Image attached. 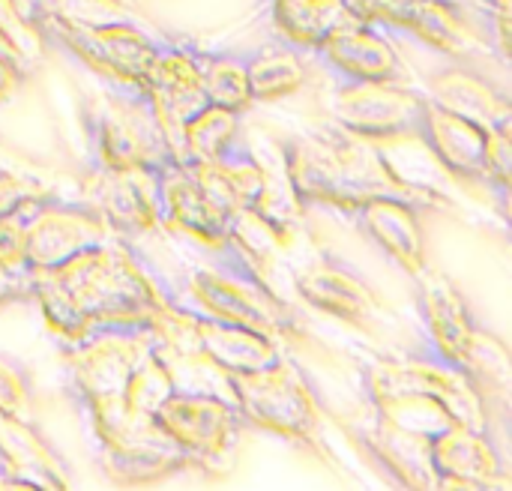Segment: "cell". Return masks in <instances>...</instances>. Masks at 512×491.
I'll list each match as a JSON object with an SVG mask.
<instances>
[{"instance_id": "cell-1", "label": "cell", "mask_w": 512, "mask_h": 491, "mask_svg": "<svg viewBox=\"0 0 512 491\" xmlns=\"http://www.w3.org/2000/svg\"><path fill=\"white\" fill-rule=\"evenodd\" d=\"M45 273L69 300L81 336L99 324H156L168 306V294L132 255V249L114 237L81 249L69 261Z\"/></svg>"}, {"instance_id": "cell-2", "label": "cell", "mask_w": 512, "mask_h": 491, "mask_svg": "<svg viewBox=\"0 0 512 491\" xmlns=\"http://www.w3.org/2000/svg\"><path fill=\"white\" fill-rule=\"evenodd\" d=\"M228 258L222 267H195L189 273V294L195 300L192 309L249 327L276 345L285 339H300L306 333L303 318L294 306H288L276 288L261 279L228 243Z\"/></svg>"}, {"instance_id": "cell-3", "label": "cell", "mask_w": 512, "mask_h": 491, "mask_svg": "<svg viewBox=\"0 0 512 491\" xmlns=\"http://www.w3.org/2000/svg\"><path fill=\"white\" fill-rule=\"evenodd\" d=\"M366 393L372 405L399 396H432L450 411L459 426L492 435L489 402L483 399L471 375L459 363L441 357L435 348L429 354L372 360L366 366Z\"/></svg>"}, {"instance_id": "cell-4", "label": "cell", "mask_w": 512, "mask_h": 491, "mask_svg": "<svg viewBox=\"0 0 512 491\" xmlns=\"http://www.w3.org/2000/svg\"><path fill=\"white\" fill-rule=\"evenodd\" d=\"M231 399L243 423L273 432L285 441L321 450V408L315 390L306 375L285 357L270 369L234 375Z\"/></svg>"}, {"instance_id": "cell-5", "label": "cell", "mask_w": 512, "mask_h": 491, "mask_svg": "<svg viewBox=\"0 0 512 491\" xmlns=\"http://www.w3.org/2000/svg\"><path fill=\"white\" fill-rule=\"evenodd\" d=\"M159 429L180 447L189 468L222 477L237 462L243 417L228 396L174 390L153 414Z\"/></svg>"}, {"instance_id": "cell-6", "label": "cell", "mask_w": 512, "mask_h": 491, "mask_svg": "<svg viewBox=\"0 0 512 491\" xmlns=\"http://www.w3.org/2000/svg\"><path fill=\"white\" fill-rule=\"evenodd\" d=\"M36 24L45 42H57L60 48L75 54L84 66H90L102 78L120 84L123 90H135V93L144 90L159 39L141 30L132 18L108 21L96 27L66 24L57 18H39Z\"/></svg>"}, {"instance_id": "cell-7", "label": "cell", "mask_w": 512, "mask_h": 491, "mask_svg": "<svg viewBox=\"0 0 512 491\" xmlns=\"http://www.w3.org/2000/svg\"><path fill=\"white\" fill-rule=\"evenodd\" d=\"M429 96L402 81H339L330 96L333 126L366 141L423 135Z\"/></svg>"}, {"instance_id": "cell-8", "label": "cell", "mask_w": 512, "mask_h": 491, "mask_svg": "<svg viewBox=\"0 0 512 491\" xmlns=\"http://www.w3.org/2000/svg\"><path fill=\"white\" fill-rule=\"evenodd\" d=\"M87 126L99 168H141L171 159L144 93L123 90V96H114L93 111Z\"/></svg>"}, {"instance_id": "cell-9", "label": "cell", "mask_w": 512, "mask_h": 491, "mask_svg": "<svg viewBox=\"0 0 512 491\" xmlns=\"http://www.w3.org/2000/svg\"><path fill=\"white\" fill-rule=\"evenodd\" d=\"M141 93L153 108V117L162 129L171 159L186 165L183 126L207 105L192 45L177 42V39H159L156 57H153V66Z\"/></svg>"}, {"instance_id": "cell-10", "label": "cell", "mask_w": 512, "mask_h": 491, "mask_svg": "<svg viewBox=\"0 0 512 491\" xmlns=\"http://www.w3.org/2000/svg\"><path fill=\"white\" fill-rule=\"evenodd\" d=\"M294 288L318 312L360 330H372L384 312L378 291L363 279V273L330 249H321L303 261L294 276Z\"/></svg>"}, {"instance_id": "cell-11", "label": "cell", "mask_w": 512, "mask_h": 491, "mask_svg": "<svg viewBox=\"0 0 512 491\" xmlns=\"http://www.w3.org/2000/svg\"><path fill=\"white\" fill-rule=\"evenodd\" d=\"M114 237L108 222L87 204H66L51 201L48 195L39 198L27 219L24 231V267L27 270H51L87 246Z\"/></svg>"}, {"instance_id": "cell-12", "label": "cell", "mask_w": 512, "mask_h": 491, "mask_svg": "<svg viewBox=\"0 0 512 491\" xmlns=\"http://www.w3.org/2000/svg\"><path fill=\"white\" fill-rule=\"evenodd\" d=\"M156 168H99L93 165L84 201L108 222L120 237H135L159 228V198H156Z\"/></svg>"}, {"instance_id": "cell-13", "label": "cell", "mask_w": 512, "mask_h": 491, "mask_svg": "<svg viewBox=\"0 0 512 491\" xmlns=\"http://www.w3.org/2000/svg\"><path fill=\"white\" fill-rule=\"evenodd\" d=\"M282 171L300 207L321 204L348 216L363 207L327 135H297L282 141Z\"/></svg>"}, {"instance_id": "cell-14", "label": "cell", "mask_w": 512, "mask_h": 491, "mask_svg": "<svg viewBox=\"0 0 512 491\" xmlns=\"http://www.w3.org/2000/svg\"><path fill=\"white\" fill-rule=\"evenodd\" d=\"M435 489H510L507 462L486 432L450 426L429 441Z\"/></svg>"}, {"instance_id": "cell-15", "label": "cell", "mask_w": 512, "mask_h": 491, "mask_svg": "<svg viewBox=\"0 0 512 491\" xmlns=\"http://www.w3.org/2000/svg\"><path fill=\"white\" fill-rule=\"evenodd\" d=\"M312 54L339 81H402L405 63L384 27L351 18L336 27Z\"/></svg>"}, {"instance_id": "cell-16", "label": "cell", "mask_w": 512, "mask_h": 491, "mask_svg": "<svg viewBox=\"0 0 512 491\" xmlns=\"http://www.w3.org/2000/svg\"><path fill=\"white\" fill-rule=\"evenodd\" d=\"M159 225L183 231L213 252L228 246V213H222L195 183L186 165L168 159L156 168Z\"/></svg>"}, {"instance_id": "cell-17", "label": "cell", "mask_w": 512, "mask_h": 491, "mask_svg": "<svg viewBox=\"0 0 512 491\" xmlns=\"http://www.w3.org/2000/svg\"><path fill=\"white\" fill-rule=\"evenodd\" d=\"M102 474H108L120 486H144L156 483L168 474H177L189 468L180 447L159 429L156 420H147L135 429H129L123 438L96 447Z\"/></svg>"}, {"instance_id": "cell-18", "label": "cell", "mask_w": 512, "mask_h": 491, "mask_svg": "<svg viewBox=\"0 0 512 491\" xmlns=\"http://www.w3.org/2000/svg\"><path fill=\"white\" fill-rule=\"evenodd\" d=\"M0 477L18 489H66L69 471L33 420L0 414Z\"/></svg>"}, {"instance_id": "cell-19", "label": "cell", "mask_w": 512, "mask_h": 491, "mask_svg": "<svg viewBox=\"0 0 512 491\" xmlns=\"http://www.w3.org/2000/svg\"><path fill=\"white\" fill-rule=\"evenodd\" d=\"M486 135L489 129L441 108L438 102H426V117H423V141L441 162V168L468 183H483L489 186L486 177Z\"/></svg>"}, {"instance_id": "cell-20", "label": "cell", "mask_w": 512, "mask_h": 491, "mask_svg": "<svg viewBox=\"0 0 512 491\" xmlns=\"http://www.w3.org/2000/svg\"><path fill=\"white\" fill-rule=\"evenodd\" d=\"M201 192L222 210H249L258 207L264 189H267V168L255 159L252 150L240 144V138L213 162H189L186 165Z\"/></svg>"}, {"instance_id": "cell-21", "label": "cell", "mask_w": 512, "mask_h": 491, "mask_svg": "<svg viewBox=\"0 0 512 491\" xmlns=\"http://www.w3.org/2000/svg\"><path fill=\"white\" fill-rule=\"evenodd\" d=\"M420 213L423 210H417L414 204L393 201V198H375V201H366L354 213V219L405 273H411L417 279L429 267Z\"/></svg>"}, {"instance_id": "cell-22", "label": "cell", "mask_w": 512, "mask_h": 491, "mask_svg": "<svg viewBox=\"0 0 512 491\" xmlns=\"http://www.w3.org/2000/svg\"><path fill=\"white\" fill-rule=\"evenodd\" d=\"M417 282L423 291V318L429 327L432 348L441 357L462 366L468 345L474 339V330H477V321H474L462 291L447 276H441L429 267L417 276Z\"/></svg>"}, {"instance_id": "cell-23", "label": "cell", "mask_w": 512, "mask_h": 491, "mask_svg": "<svg viewBox=\"0 0 512 491\" xmlns=\"http://www.w3.org/2000/svg\"><path fill=\"white\" fill-rule=\"evenodd\" d=\"M429 99L483 129L512 123L507 93L495 90V84L477 75L468 63H453L441 69L429 81Z\"/></svg>"}, {"instance_id": "cell-24", "label": "cell", "mask_w": 512, "mask_h": 491, "mask_svg": "<svg viewBox=\"0 0 512 491\" xmlns=\"http://www.w3.org/2000/svg\"><path fill=\"white\" fill-rule=\"evenodd\" d=\"M270 21L279 39L315 51L336 27L357 18L345 0H267Z\"/></svg>"}, {"instance_id": "cell-25", "label": "cell", "mask_w": 512, "mask_h": 491, "mask_svg": "<svg viewBox=\"0 0 512 491\" xmlns=\"http://www.w3.org/2000/svg\"><path fill=\"white\" fill-rule=\"evenodd\" d=\"M306 51L279 39L246 54V78L252 102H276L306 84Z\"/></svg>"}, {"instance_id": "cell-26", "label": "cell", "mask_w": 512, "mask_h": 491, "mask_svg": "<svg viewBox=\"0 0 512 491\" xmlns=\"http://www.w3.org/2000/svg\"><path fill=\"white\" fill-rule=\"evenodd\" d=\"M366 450L390 471L402 486L411 489H435V474L429 462V441L390 429L387 423L375 420V426L360 438Z\"/></svg>"}, {"instance_id": "cell-27", "label": "cell", "mask_w": 512, "mask_h": 491, "mask_svg": "<svg viewBox=\"0 0 512 491\" xmlns=\"http://www.w3.org/2000/svg\"><path fill=\"white\" fill-rule=\"evenodd\" d=\"M462 369L471 375V381L477 384V390L483 393L489 408L492 411L501 408L507 414L512 390V366L507 345L498 336H492L483 327H477L474 339L468 345V354L462 360Z\"/></svg>"}, {"instance_id": "cell-28", "label": "cell", "mask_w": 512, "mask_h": 491, "mask_svg": "<svg viewBox=\"0 0 512 491\" xmlns=\"http://www.w3.org/2000/svg\"><path fill=\"white\" fill-rule=\"evenodd\" d=\"M192 51H195V63H198V72H201L207 102L243 114L252 105L249 78H246V54H237V51H201L195 45H192Z\"/></svg>"}, {"instance_id": "cell-29", "label": "cell", "mask_w": 512, "mask_h": 491, "mask_svg": "<svg viewBox=\"0 0 512 491\" xmlns=\"http://www.w3.org/2000/svg\"><path fill=\"white\" fill-rule=\"evenodd\" d=\"M240 111L222 105H204L186 126H183V153L189 162H213L219 159L240 135Z\"/></svg>"}, {"instance_id": "cell-30", "label": "cell", "mask_w": 512, "mask_h": 491, "mask_svg": "<svg viewBox=\"0 0 512 491\" xmlns=\"http://www.w3.org/2000/svg\"><path fill=\"white\" fill-rule=\"evenodd\" d=\"M0 42L33 72L45 54V36L27 0H0Z\"/></svg>"}, {"instance_id": "cell-31", "label": "cell", "mask_w": 512, "mask_h": 491, "mask_svg": "<svg viewBox=\"0 0 512 491\" xmlns=\"http://www.w3.org/2000/svg\"><path fill=\"white\" fill-rule=\"evenodd\" d=\"M42 195H48V192L27 195V198L15 201L12 207L0 210V276L27 270L24 267V231H27V219Z\"/></svg>"}, {"instance_id": "cell-32", "label": "cell", "mask_w": 512, "mask_h": 491, "mask_svg": "<svg viewBox=\"0 0 512 491\" xmlns=\"http://www.w3.org/2000/svg\"><path fill=\"white\" fill-rule=\"evenodd\" d=\"M0 414L33 420V390L30 372L21 360L0 351Z\"/></svg>"}, {"instance_id": "cell-33", "label": "cell", "mask_w": 512, "mask_h": 491, "mask_svg": "<svg viewBox=\"0 0 512 491\" xmlns=\"http://www.w3.org/2000/svg\"><path fill=\"white\" fill-rule=\"evenodd\" d=\"M27 75H30V69L21 60H15L12 54L0 51V102H6L27 81Z\"/></svg>"}, {"instance_id": "cell-34", "label": "cell", "mask_w": 512, "mask_h": 491, "mask_svg": "<svg viewBox=\"0 0 512 491\" xmlns=\"http://www.w3.org/2000/svg\"><path fill=\"white\" fill-rule=\"evenodd\" d=\"M36 192H45V189L36 186L33 180H24V177H15L9 171H0V210L12 207L15 201H21L27 195H36Z\"/></svg>"}, {"instance_id": "cell-35", "label": "cell", "mask_w": 512, "mask_h": 491, "mask_svg": "<svg viewBox=\"0 0 512 491\" xmlns=\"http://www.w3.org/2000/svg\"><path fill=\"white\" fill-rule=\"evenodd\" d=\"M33 297V279L30 270L21 273H3L0 276V309L15 300H30Z\"/></svg>"}, {"instance_id": "cell-36", "label": "cell", "mask_w": 512, "mask_h": 491, "mask_svg": "<svg viewBox=\"0 0 512 491\" xmlns=\"http://www.w3.org/2000/svg\"><path fill=\"white\" fill-rule=\"evenodd\" d=\"M0 51H6V54H12V51H9V48L3 45V42H0ZM12 57H15V54H12ZM15 60H18V57H15Z\"/></svg>"}]
</instances>
